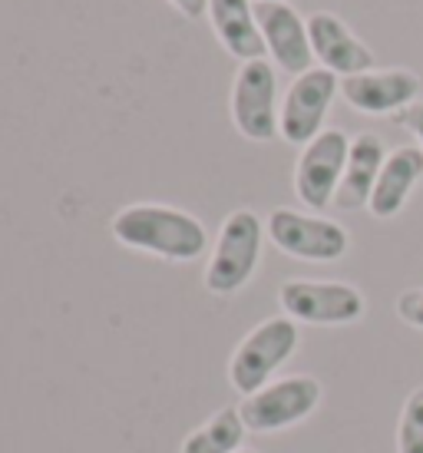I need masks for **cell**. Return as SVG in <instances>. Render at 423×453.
Segmentation results:
<instances>
[{
	"mask_svg": "<svg viewBox=\"0 0 423 453\" xmlns=\"http://www.w3.org/2000/svg\"><path fill=\"white\" fill-rule=\"evenodd\" d=\"M265 232L278 252L301 258V262H337L344 258L350 235L344 226H337L321 215H308L298 209H274L265 222Z\"/></svg>",
	"mask_w": 423,
	"mask_h": 453,
	"instance_id": "8992f818",
	"label": "cell"
},
{
	"mask_svg": "<svg viewBox=\"0 0 423 453\" xmlns=\"http://www.w3.org/2000/svg\"><path fill=\"white\" fill-rule=\"evenodd\" d=\"M265 226L251 209H235L219 228V239L205 265V288L212 295H235L251 281L262 262Z\"/></svg>",
	"mask_w": 423,
	"mask_h": 453,
	"instance_id": "3957f363",
	"label": "cell"
},
{
	"mask_svg": "<svg viewBox=\"0 0 423 453\" xmlns=\"http://www.w3.org/2000/svg\"><path fill=\"white\" fill-rule=\"evenodd\" d=\"M175 11L186 13L188 20H199V17H205L209 13V0H169Z\"/></svg>",
	"mask_w": 423,
	"mask_h": 453,
	"instance_id": "ffe728a7",
	"label": "cell"
},
{
	"mask_svg": "<svg viewBox=\"0 0 423 453\" xmlns=\"http://www.w3.org/2000/svg\"><path fill=\"white\" fill-rule=\"evenodd\" d=\"M397 453H423V388L404 401L397 420Z\"/></svg>",
	"mask_w": 423,
	"mask_h": 453,
	"instance_id": "e0dca14e",
	"label": "cell"
},
{
	"mask_svg": "<svg viewBox=\"0 0 423 453\" xmlns=\"http://www.w3.org/2000/svg\"><path fill=\"white\" fill-rule=\"evenodd\" d=\"M394 119H397V127L411 129L413 136L420 139V150H423V100L411 103V106H407V110H400Z\"/></svg>",
	"mask_w": 423,
	"mask_h": 453,
	"instance_id": "d6986e66",
	"label": "cell"
},
{
	"mask_svg": "<svg viewBox=\"0 0 423 453\" xmlns=\"http://www.w3.org/2000/svg\"><path fill=\"white\" fill-rule=\"evenodd\" d=\"M110 232L126 249L156 255L165 262H196L209 249V232L196 215L159 202H139L119 209L112 215Z\"/></svg>",
	"mask_w": 423,
	"mask_h": 453,
	"instance_id": "6da1fadb",
	"label": "cell"
},
{
	"mask_svg": "<svg viewBox=\"0 0 423 453\" xmlns=\"http://www.w3.org/2000/svg\"><path fill=\"white\" fill-rule=\"evenodd\" d=\"M209 20L215 37L235 60H265V37L258 30L255 4L251 0H209Z\"/></svg>",
	"mask_w": 423,
	"mask_h": 453,
	"instance_id": "5bb4252c",
	"label": "cell"
},
{
	"mask_svg": "<svg viewBox=\"0 0 423 453\" xmlns=\"http://www.w3.org/2000/svg\"><path fill=\"white\" fill-rule=\"evenodd\" d=\"M308 37H311L314 60L331 70L335 76H358L373 70V50L358 40V34L350 30L337 13L318 11L308 17Z\"/></svg>",
	"mask_w": 423,
	"mask_h": 453,
	"instance_id": "7c38bea8",
	"label": "cell"
},
{
	"mask_svg": "<svg viewBox=\"0 0 423 453\" xmlns=\"http://www.w3.org/2000/svg\"><path fill=\"white\" fill-rule=\"evenodd\" d=\"M255 17L274 66L291 76L308 73L314 64L308 20H301V13L288 0H255Z\"/></svg>",
	"mask_w": 423,
	"mask_h": 453,
	"instance_id": "30bf717a",
	"label": "cell"
},
{
	"mask_svg": "<svg viewBox=\"0 0 423 453\" xmlns=\"http://www.w3.org/2000/svg\"><path fill=\"white\" fill-rule=\"evenodd\" d=\"M350 139L341 129H324L321 136H314L298 156L295 165V192L298 199L321 212L327 205H335L337 186L344 176V165H348Z\"/></svg>",
	"mask_w": 423,
	"mask_h": 453,
	"instance_id": "9c48e42d",
	"label": "cell"
},
{
	"mask_svg": "<svg viewBox=\"0 0 423 453\" xmlns=\"http://www.w3.org/2000/svg\"><path fill=\"white\" fill-rule=\"evenodd\" d=\"M238 453H258V450H245V447H242V450H238Z\"/></svg>",
	"mask_w": 423,
	"mask_h": 453,
	"instance_id": "44dd1931",
	"label": "cell"
},
{
	"mask_svg": "<svg viewBox=\"0 0 423 453\" xmlns=\"http://www.w3.org/2000/svg\"><path fill=\"white\" fill-rule=\"evenodd\" d=\"M245 434L249 427L238 414V407H222L219 414H212L202 427L188 434L179 453H238Z\"/></svg>",
	"mask_w": 423,
	"mask_h": 453,
	"instance_id": "2e32d148",
	"label": "cell"
},
{
	"mask_svg": "<svg viewBox=\"0 0 423 453\" xmlns=\"http://www.w3.org/2000/svg\"><path fill=\"white\" fill-rule=\"evenodd\" d=\"M397 318L404 321V325L420 327V331H423V288L400 291V298H397Z\"/></svg>",
	"mask_w": 423,
	"mask_h": 453,
	"instance_id": "ac0fdd59",
	"label": "cell"
},
{
	"mask_svg": "<svg viewBox=\"0 0 423 453\" xmlns=\"http://www.w3.org/2000/svg\"><path fill=\"white\" fill-rule=\"evenodd\" d=\"M298 321H291L288 315L265 318L262 325H255L238 341V348L232 351L228 361V384L249 397L255 390H262L265 384H272V374L278 367H285L291 361V354L298 351Z\"/></svg>",
	"mask_w": 423,
	"mask_h": 453,
	"instance_id": "7a4b0ae2",
	"label": "cell"
},
{
	"mask_svg": "<svg viewBox=\"0 0 423 453\" xmlns=\"http://www.w3.org/2000/svg\"><path fill=\"white\" fill-rule=\"evenodd\" d=\"M341 96L350 110L367 116H397L420 96V76L404 66L390 70H367L341 80Z\"/></svg>",
	"mask_w": 423,
	"mask_h": 453,
	"instance_id": "8fae6325",
	"label": "cell"
},
{
	"mask_svg": "<svg viewBox=\"0 0 423 453\" xmlns=\"http://www.w3.org/2000/svg\"><path fill=\"white\" fill-rule=\"evenodd\" d=\"M337 93H341V80L324 66H311L308 73L295 76L281 100L278 136L304 150L314 136L324 133V119Z\"/></svg>",
	"mask_w": 423,
	"mask_h": 453,
	"instance_id": "52a82bcc",
	"label": "cell"
},
{
	"mask_svg": "<svg viewBox=\"0 0 423 453\" xmlns=\"http://www.w3.org/2000/svg\"><path fill=\"white\" fill-rule=\"evenodd\" d=\"M278 304L291 321L298 325L337 327L364 318V295L348 281H311V278H291L278 288Z\"/></svg>",
	"mask_w": 423,
	"mask_h": 453,
	"instance_id": "5b68a950",
	"label": "cell"
},
{
	"mask_svg": "<svg viewBox=\"0 0 423 453\" xmlns=\"http://www.w3.org/2000/svg\"><path fill=\"white\" fill-rule=\"evenodd\" d=\"M387 163V150L384 139L377 133H361V136L350 139V152H348V165H344V176H341V186H337L335 196V209L341 212H358L364 209L373 196V186H377V176Z\"/></svg>",
	"mask_w": 423,
	"mask_h": 453,
	"instance_id": "4fadbf2b",
	"label": "cell"
},
{
	"mask_svg": "<svg viewBox=\"0 0 423 453\" xmlns=\"http://www.w3.org/2000/svg\"><path fill=\"white\" fill-rule=\"evenodd\" d=\"M278 76L268 60L242 64L232 83V123L251 142H272L278 136Z\"/></svg>",
	"mask_w": 423,
	"mask_h": 453,
	"instance_id": "ba28073f",
	"label": "cell"
},
{
	"mask_svg": "<svg viewBox=\"0 0 423 453\" xmlns=\"http://www.w3.org/2000/svg\"><path fill=\"white\" fill-rule=\"evenodd\" d=\"M318 403H321V384L311 374H291L249 394L238 403V414L249 434H281L308 420L318 411Z\"/></svg>",
	"mask_w": 423,
	"mask_h": 453,
	"instance_id": "277c9868",
	"label": "cell"
},
{
	"mask_svg": "<svg viewBox=\"0 0 423 453\" xmlns=\"http://www.w3.org/2000/svg\"><path fill=\"white\" fill-rule=\"evenodd\" d=\"M423 179V150L420 146H400V150L387 152V163L377 176L373 196L367 202L373 219H394V215L407 205L411 192Z\"/></svg>",
	"mask_w": 423,
	"mask_h": 453,
	"instance_id": "9a60e30c",
	"label": "cell"
}]
</instances>
